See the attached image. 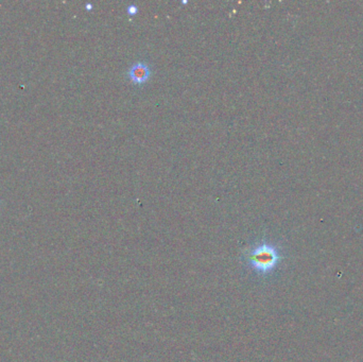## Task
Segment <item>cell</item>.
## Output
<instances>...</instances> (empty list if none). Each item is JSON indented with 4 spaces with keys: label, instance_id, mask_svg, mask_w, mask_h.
<instances>
[{
    "label": "cell",
    "instance_id": "1",
    "mask_svg": "<svg viewBox=\"0 0 363 362\" xmlns=\"http://www.w3.org/2000/svg\"><path fill=\"white\" fill-rule=\"evenodd\" d=\"M283 254L276 243L262 239L242 253V259L255 274L266 277L277 269Z\"/></svg>",
    "mask_w": 363,
    "mask_h": 362
},
{
    "label": "cell",
    "instance_id": "2",
    "mask_svg": "<svg viewBox=\"0 0 363 362\" xmlns=\"http://www.w3.org/2000/svg\"><path fill=\"white\" fill-rule=\"evenodd\" d=\"M127 76L133 84L142 85L147 83L152 76L151 66L145 61L135 62L128 69Z\"/></svg>",
    "mask_w": 363,
    "mask_h": 362
},
{
    "label": "cell",
    "instance_id": "3",
    "mask_svg": "<svg viewBox=\"0 0 363 362\" xmlns=\"http://www.w3.org/2000/svg\"><path fill=\"white\" fill-rule=\"evenodd\" d=\"M127 12L130 16H134L138 13V7H137V5L134 3L129 4L127 7Z\"/></svg>",
    "mask_w": 363,
    "mask_h": 362
}]
</instances>
